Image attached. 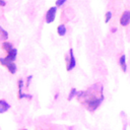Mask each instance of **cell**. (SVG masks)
Returning <instances> with one entry per match:
<instances>
[{"label": "cell", "mask_w": 130, "mask_h": 130, "mask_svg": "<svg viewBox=\"0 0 130 130\" xmlns=\"http://www.w3.org/2000/svg\"><path fill=\"white\" fill-rule=\"evenodd\" d=\"M0 37H1V39L4 40V41H6V40L8 39V32H7L5 29H3L1 26H0Z\"/></svg>", "instance_id": "4fadbf2b"}, {"label": "cell", "mask_w": 130, "mask_h": 130, "mask_svg": "<svg viewBox=\"0 0 130 130\" xmlns=\"http://www.w3.org/2000/svg\"><path fill=\"white\" fill-rule=\"evenodd\" d=\"M78 100L86 107V109L90 112L95 111L102 102L104 101V94H103V85L100 83H95L88 87L86 90L77 91Z\"/></svg>", "instance_id": "6da1fadb"}, {"label": "cell", "mask_w": 130, "mask_h": 130, "mask_svg": "<svg viewBox=\"0 0 130 130\" xmlns=\"http://www.w3.org/2000/svg\"><path fill=\"white\" fill-rule=\"evenodd\" d=\"M16 56H17V50L13 47L11 50H9V51L7 52V55H6L5 59H7L8 61H12V62H14L15 59H16Z\"/></svg>", "instance_id": "52a82bcc"}, {"label": "cell", "mask_w": 130, "mask_h": 130, "mask_svg": "<svg viewBox=\"0 0 130 130\" xmlns=\"http://www.w3.org/2000/svg\"><path fill=\"white\" fill-rule=\"evenodd\" d=\"M111 18H112V12L111 11H107L106 12V15H105V22L108 23Z\"/></svg>", "instance_id": "5bb4252c"}, {"label": "cell", "mask_w": 130, "mask_h": 130, "mask_svg": "<svg viewBox=\"0 0 130 130\" xmlns=\"http://www.w3.org/2000/svg\"><path fill=\"white\" fill-rule=\"evenodd\" d=\"M76 65V60H75V57H74V54H73V49H70L69 50V61L67 63V71H71L72 69H74Z\"/></svg>", "instance_id": "5b68a950"}, {"label": "cell", "mask_w": 130, "mask_h": 130, "mask_svg": "<svg viewBox=\"0 0 130 130\" xmlns=\"http://www.w3.org/2000/svg\"><path fill=\"white\" fill-rule=\"evenodd\" d=\"M6 5V2L4 0H0V6H5Z\"/></svg>", "instance_id": "e0dca14e"}, {"label": "cell", "mask_w": 130, "mask_h": 130, "mask_svg": "<svg viewBox=\"0 0 130 130\" xmlns=\"http://www.w3.org/2000/svg\"><path fill=\"white\" fill-rule=\"evenodd\" d=\"M56 12H57V6H52L48 9V11L46 12V22L47 23H52L55 20Z\"/></svg>", "instance_id": "3957f363"}, {"label": "cell", "mask_w": 130, "mask_h": 130, "mask_svg": "<svg viewBox=\"0 0 130 130\" xmlns=\"http://www.w3.org/2000/svg\"><path fill=\"white\" fill-rule=\"evenodd\" d=\"M130 23V11L129 10H126L123 12V14L121 15V18H120V24L122 26H126Z\"/></svg>", "instance_id": "8992f818"}, {"label": "cell", "mask_w": 130, "mask_h": 130, "mask_svg": "<svg viewBox=\"0 0 130 130\" xmlns=\"http://www.w3.org/2000/svg\"><path fill=\"white\" fill-rule=\"evenodd\" d=\"M31 78H32V75H28V76H27V78H26V84H25V86H26V87H28V85H29V83H30Z\"/></svg>", "instance_id": "2e32d148"}, {"label": "cell", "mask_w": 130, "mask_h": 130, "mask_svg": "<svg viewBox=\"0 0 130 130\" xmlns=\"http://www.w3.org/2000/svg\"><path fill=\"white\" fill-rule=\"evenodd\" d=\"M57 32H58V35H59L60 37L65 36L66 32H67V28H66L65 24H59L58 27H57Z\"/></svg>", "instance_id": "9c48e42d"}, {"label": "cell", "mask_w": 130, "mask_h": 130, "mask_svg": "<svg viewBox=\"0 0 130 130\" xmlns=\"http://www.w3.org/2000/svg\"><path fill=\"white\" fill-rule=\"evenodd\" d=\"M0 63H1L4 67H6V68L8 69V71H9L11 74H14V73L16 72V70H17L16 64H15L14 62H12V61H8V60L5 59V58H0Z\"/></svg>", "instance_id": "7a4b0ae2"}, {"label": "cell", "mask_w": 130, "mask_h": 130, "mask_svg": "<svg viewBox=\"0 0 130 130\" xmlns=\"http://www.w3.org/2000/svg\"><path fill=\"white\" fill-rule=\"evenodd\" d=\"M2 48H3V50H4V51L8 52L9 50H11V49L13 48V46H12V44H11V43H9V42L5 41V42H3V44H2Z\"/></svg>", "instance_id": "8fae6325"}, {"label": "cell", "mask_w": 130, "mask_h": 130, "mask_svg": "<svg viewBox=\"0 0 130 130\" xmlns=\"http://www.w3.org/2000/svg\"><path fill=\"white\" fill-rule=\"evenodd\" d=\"M23 85H24V81L23 79H19L18 80V99L21 100V99H28V100H31L32 99V95L31 94H27V93H23L22 92V88H23Z\"/></svg>", "instance_id": "277c9868"}, {"label": "cell", "mask_w": 130, "mask_h": 130, "mask_svg": "<svg viewBox=\"0 0 130 130\" xmlns=\"http://www.w3.org/2000/svg\"><path fill=\"white\" fill-rule=\"evenodd\" d=\"M77 95V89L76 88H71L70 89V92H69V94H68V98H67V100L68 101H71L73 98H75Z\"/></svg>", "instance_id": "7c38bea8"}, {"label": "cell", "mask_w": 130, "mask_h": 130, "mask_svg": "<svg viewBox=\"0 0 130 130\" xmlns=\"http://www.w3.org/2000/svg\"><path fill=\"white\" fill-rule=\"evenodd\" d=\"M10 109V105L5 100H0V114L7 112Z\"/></svg>", "instance_id": "ba28073f"}, {"label": "cell", "mask_w": 130, "mask_h": 130, "mask_svg": "<svg viewBox=\"0 0 130 130\" xmlns=\"http://www.w3.org/2000/svg\"><path fill=\"white\" fill-rule=\"evenodd\" d=\"M40 130H45V129H40Z\"/></svg>", "instance_id": "d6986e66"}, {"label": "cell", "mask_w": 130, "mask_h": 130, "mask_svg": "<svg viewBox=\"0 0 130 130\" xmlns=\"http://www.w3.org/2000/svg\"><path fill=\"white\" fill-rule=\"evenodd\" d=\"M19 130H27V129H19Z\"/></svg>", "instance_id": "ac0fdd59"}, {"label": "cell", "mask_w": 130, "mask_h": 130, "mask_svg": "<svg viewBox=\"0 0 130 130\" xmlns=\"http://www.w3.org/2000/svg\"><path fill=\"white\" fill-rule=\"evenodd\" d=\"M66 1H67V0H56V6H57V7H60V6H62Z\"/></svg>", "instance_id": "9a60e30c"}, {"label": "cell", "mask_w": 130, "mask_h": 130, "mask_svg": "<svg viewBox=\"0 0 130 130\" xmlns=\"http://www.w3.org/2000/svg\"><path fill=\"white\" fill-rule=\"evenodd\" d=\"M119 62H120V65H121V68H122L123 72H126L127 66H126V57H125V55H122V56L120 57Z\"/></svg>", "instance_id": "30bf717a"}]
</instances>
